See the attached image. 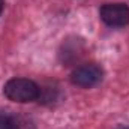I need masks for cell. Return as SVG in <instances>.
<instances>
[{
    "instance_id": "6da1fadb",
    "label": "cell",
    "mask_w": 129,
    "mask_h": 129,
    "mask_svg": "<svg viewBox=\"0 0 129 129\" xmlns=\"http://www.w3.org/2000/svg\"><path fill=\"white\" fill-rule=\"evenodd\" d=\"M3 93L12 102L26 104L36 101L41 95V89L35 81L29 78H11L5 84Z\"/></svg>"
},
{
    "instance_id": "3957f363",
    "label": "cell",
    "mask_w": 129,
    "mask_h": 129,
    "mask_svg": "<svg viewBox=\"0 0 129 129\" xmlns=\"http://www.w3.org/2000/svg\"><path fill=\"white\" fill-rule=\"evenodd\" d=\"M101 20L110 27H123L129 23V6L125 3H105L99 11Z\"/></svg>"
},
{
    "instance_id": "5b68a950",
    "label": "cell",
    "mask_w": 129,
    "mask_h": 129,
    "mask_svg": "<svg viewBox=\"0 0 129 129\" xmlns=\"http://www.w3.org/2000/svg\"><path fill=\"white\" fill-rule=\"evenodd\" d=\"M3 8H5V2H3V0H0V14L3 12Z\"/></svg>"
},
{
    "instance_id": "8992f818",
    "label": "cell",
    "mask_w": 129,
    "mask_h": 129,
    "mask_svg": "<svg viewBox=\"0 0 129 129\" xmlns=\"http://www.w3.org/2000/svg\"><path fill=\"white\" fill-rule=\"evenodd\" d=\"M119 129H129V126H122V128H119Z\"/></svg>"
},
{
    "instance_id": "7a4b0ae2",
    "label": "cell",
    "mask_w": 129,
    "mask_h": 129,
    "mask_svg": "<svg viewBox=\"0 0 129 129\" xmlns=\"http://www.w3.org/2000/svg\"><path fill=\"white\" fill-rule=\"evenodd\" d=\"M102 69L95 63H86L75 68L71 74V83L78 87H93L102 81Z\"/></svg>"
},
{
    "instance_id": "277c9868",
    "label": "cell",
    "mask_w": 129,
    "mask_h": 129,
    "mask_svg": "<svg viewBox=\"0 0 129 129\" xmlns=\"http://www.w3.org/2000/svg\"><path fill=\"white\" fill-rule=\"evenodd\" d=\"M0 129H20V122L11 114H0Z\"/></svg>"
}]
</instances>
